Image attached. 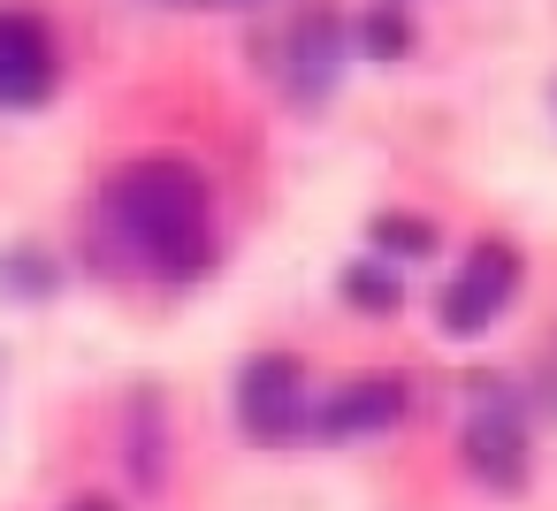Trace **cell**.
Returning a JSON list of instances; mask_svg holds the SVG:
<instances>
[{
	"instance_id": "cell-1",
	"label": "cell",
	"mask_w": 557,
	"mask_h": 511,
	"mask_svg": "<svg viewBox=\"0 0 557 511\" xmlns=\"http://www.w3.org/2000/svg\"><path fill=\"white\" fill-rule=\"evenodd\" d=\"M100 222H108L123 267L153 275V283H199L214 267L207 176L176 153H146V161L115 169L108 191H100Z\"/></svg>"
},
{
	"instance_id": "cell-2",
	"label": "cell",
	"mask_w": 557,
	"mask_h": 511,
	"mask_svg": "<svg viewBox=\"0 0 557 511\" xmlns=\"http://www.w3.org/2000/svg\"><path fill=\"white\" fill-rule=\"evenodd\" d=\"M458 458L473 481H488L496 496H519L534 473V435H527V397L496 374L466 382V427H458Z\"/></svg>"
},
{
	"instance_id": "cell-3",
	"label": "cell",
	"mask_w": 557,
	"mask_h": 511,
	"mask_svg": "<svg viewBox=\"0 0 557 511\" xmlns=\"http://www.w3.org/2000/svg\"><path fill=\"white\" fill-rule=\"evenodd\" d=\"M519 245H504V237H481L473 252H466V267L443 283V298H435V321H443V336H481L511 298H519Z\"/></svg>"
},
{
	"instance_id": "cell-4",
	"label": "cell",
	"mask_w": 557,
	"mask_h": 511,
	"mask_svg": "<svg viewBox=\"0 0 557 511\" xmlns=\"http://www.w3.org/2000/svg\"><path fill=\"white\" fill-rule=\"evenodd\" d=\"M237 420L252 443H298L306 435V366L290 351H260L237 366Z\"/></svg>"
},
{
	"instance_id": "cell-5",
	"label": "cell",
	"mask_w": 557,
	"mask_h": 511,
	"mask_svg": "<svg viewBox=\"0 0 557 511\" xmlns=\"http://www.w3.org/2000/svg\"><path fill=\"white\" fill-rule=\"evenodd\" d=\"M62 85V54L47 16L32 9H0V108H47Z\"/></svg>"
},
{
	"instance_id": "cell-6",
	"label": "cell",
	"mask_w": 557,
	"mask_h": 511,
	"mask_svg": "<svg viewBox=\"0 0 557 511\" xmlns=\"http://www.w3.org/2000/svg\"><path fill=\"white\" fill-rule=\"evenodd\" d=\"M405 420V382L397 374H359L344 389H329L321 404H306V435L313 443H359V435H389Z\"/></svg>"
},
{
	"instance_id": "cell-7",
	"label": "cell",
	"mask_w": 557,
	"mask_h": 511,
	"mask_svg": "<svg viewBox=\"0 0 557 511\" xmlns=\"http://www.w3.org/2000/svg\"><path fill=\"white\" fill-rule=\"evenodd\" d=\"M336 70H344V32H336V16H298L290 24V47H283V92L298 100V108H321L329 100V85H336Z\"/></svg>"
},
{
	"instance_id": "cell-8",
	"label": "cell",
	"mask_w": 557,
	"mask_h": 511,
	"mask_svg": "<svg viewBox=\"0 0 557 511\" xmlns=\"http://www.w3.org/2000/svg\"><path fill=\"white\" fill-rule=\"evenodd\" d=\"M351 47H359L367 62H405V54H412V16L397 9V0H374V9L351 24Z\"/></svg>"
},
{
	"instance_id": "cell-9",
	"label": "cell",
	"mask_w": 557,
	"mask_h": 511,
	"mask_svg": "<svg viewBox=\"0 0 557 511\" xmlns=\"http://www.w3.org/2000/svg\"><path fill=\"white\" fill-rule=\"evenodd\" d=\"M367 245H374V260H428L435 252V222L428 214H374Z\"/></svg>"
},
{
	"instance_id": "cell-10",
	"label": "cell",
	"mask_w": 557,
	"mask_h": 511,
	"mask_svg": "<svg viewBox=\"0 0 557 511\" xmlns=\"http://www.w3.org/2000/svg\"><path fill=\"white\" fill-rule=\"evenodd\" d=\"M336 290H344L351 313H397V306H405V290H397V275H389L382 260H351V267L336 275Z\"/></svg>"
},
{
	"instance_id": "cell-11",
	"label": "cell",
	"mask_w": 557,
	"mask_h": 511,
	"mask_svg": "<svg viewBox=\"0 0 557 511\" xmlns=\"http://www.w3.org/2000/svg\"><path fill=\"white\" fill-rule=\"evenodd\" d=\"M131 450H138V488H153L161 481V397L153 389L131 397Z\"/></svg>"
},
{
	"instance_id": "cell-12",
	"label": "cell",
	"mask_w": 557,
	"mask_h": 511,
	"mask_svg": "<svg viewBox=\"0 0 557 511\" xmlns=\"http://www.w3.org/2000/svg\"><path fill=\"white\" fill-rule=\"evenodd\" d=\"M0 283H9L16 298H47V290L62 283V267H54V252H39V245H16V252H0Z\"/></svg>"
},
{
	"instance_id": "cell-13",
	"label": "cell",
	"mask_w": 557,
	"mask_h": 511,
	"mask_svg": "<svg viewBox=\"0 0 557 511\" xmlns=\"http://www.w3.org/2000/svg\"><path fill=\"white\" fill-rule=\"evenodd\" d=\"M62 511H123V503H115V496H70Z\"/></svg>"
}]
</instances>
